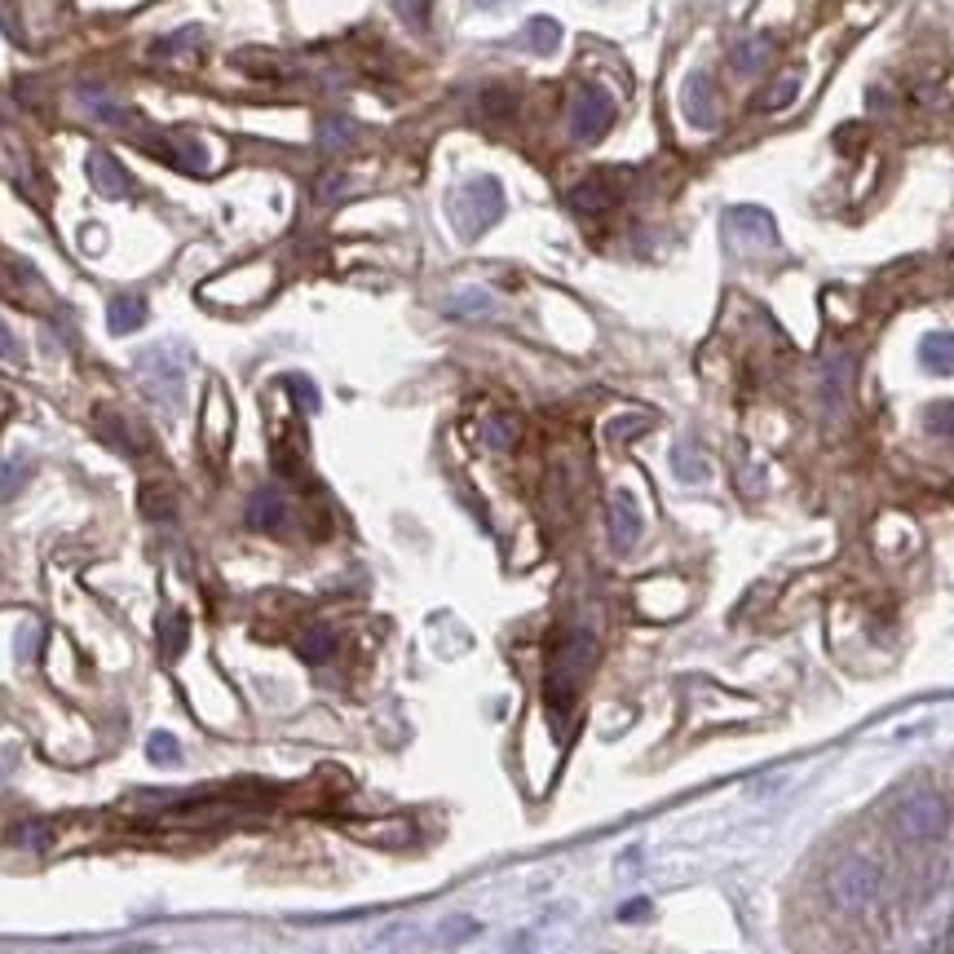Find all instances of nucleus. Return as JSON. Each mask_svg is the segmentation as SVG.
Segmentation results:
<instances>
[{
  "label": "nucleus",
  "mask_w": 954,
  "mask_h": 954,
  "mask_svg": "<svg viewBox=\"0 0 954 954\" xmlns=\"http://www.w3.org/2000/svg\"><path fill=\"white\" fill-rule=\"evenodd\" d=\"M593 667H597V636L571 633L566 640H557L553 663H548V685H544L548 707H553L557 716L575 702V694H579V685L588 680V671H593Z\"/></svg>",
  "instance_id": "f257e3e1"
},
{
  "label": "nucleus",
  "mask_w": 954,
  "mask_h": 954,
  "mask_svg": "<svg viewBox=\"0 0 954 954\" xmlns=\"http://www.w3.org/2000/svg\"><path fill=\"white\" fill-rule=\"evenodd\" d=\"M504 217V186L495 177H469L451 199V222L464 239H478Z\"/></svg>",
  "instance_id": "f03ea898"
},
{
  "label": "nucleus",
  "mask_w": 954,
  "mask_h": 954,
  "mask_svg": "<svg viewBox=\"0 0 954 954\" xmlns=\"http://www.w3.org/2000/svg\"><path fill=\"white\" fill-rule=\"evenodd\" d=\"M827 889H831L835 906H844V911H866V906L880 897V889H884V871H880V862L853 853V858L835 862Z\"/></svg>",
  "instance_id": "7ed1b4c3"
},
{
  "label": "nucleus",
  "mask_w": 954,
  "mask_h": 954,
  "mask_svg": "<svg viewBox=\"0 0 954 954\" xmlns=\"http://www.w3.org/2000/svg\"><path fill=\"white\" fill-rule=\"evenodd\" d=\"M133 367H137V376H142V389L155 398V402H164V407H182V393H186V362L168 349V345H155V349H142L137 358H133Z\"/></svg>",
  "instance_id": "20e7f679"
},
{
  "label": "nucleus",
  "mask_w": 954,
  "mask_h": 954,
  "mask_svg": "<svg viewBox=\"0 0 954 954\" xmlns=\"http://www.w3.org/2000/svg\"><path fill=\"white\" fill-rule=\"evenodd\" d=\"M893 822H897V835H902V840L924 844V840H937V835L946 831L951 809H946V800H942L937 791H915V796H906V800L897 804Z\"/></svg>",
  "instance_id": "39448f33"
},
{
  "label": "nucleus",
  "mask_w": 954,
  "mask_h": 954,
  "mask_svg": "<svg viewBox=\"0 0 954 954\" xmlns=\"http://www.w3.org/2000/svg\"><path fill=\"white\" fill-rule=\"evenodd\" d=\"M615 124V102L602 89H579L571 102V133L575 142H602Z\"/></svg>",
  "instance_id": "423d86ee"
},
{
  "label": "nucleus",
  "mask_w": 954,
  "mask_h": 954,
  "mask_svg": "<svg viewBox=\"0 0 954 954\" xmlns=\"http://www.w3.org/2000/svg\"><path fill=\"white\" fill-rule=\"evenodd\" d=\"M345 835L371 849H411L416 844V822L411 818H362L345 822Z\"/></svg>",
  "instance_id": "0eeeda50"
},
{
  "label": "nucleus",
  "mask_w": 954,
  "mask_h": 954,
  "mask_svg": "<svg viewBox=\"0 0 954 954\" xmlns=\"http://www.w3.org/2000/svg\"><path fill=\"white\" fill-rule=\"evenodd\" d=\"M606 526H611L615 553H633L636 544H640L645 517H640V504H636L628 491H615V495H611V504H606Z\"/></svg>",
  "instance_id": "6e6552de"
},
{
  "label": "nucleus",
  "mask_w": 954,
  "mask_h": 954,
  "mask_svg": "<svg viewBox=\"0 0 954 954\" xmlns=\"http://www.w3.org/2000/svg\"><path fill=\"white\" fill-rule=\"evenodd\" d=\"M89 182L98 186V195L106 199H129L137 186H133V173L111 155V151H93L89 155Z\"/></svg>",
  "instance_id": "1a4fd4ad"
},
{
  "label": "nucleus",
  "mask_w": 954,
  "mask_h": 954,
  "mask_svg": "<svg viewBox=\"0 0 954 954\" xmlns=\"http://www.w3.org/2000/svg\"><path fill=\"white\" fill-rule=\"evenodd\" d=\"M680 111H685V120L698 124V129H711V124H716V89H711V80H707L702 71H694V75L685 80V89H680Z\"/></svg>",
  "instance_id": "9d476101"
},
{
  "label": "nucleus",
  "mask_w": 954,
  "mask_h": 954,
  "mask_svg": "<svg viewBox=\"0 0 954 954\" xmlns=\"http://www.w3.org/2000/svg\"><path fill=\"white\" fill-rule=\"evenodd\" d=\"M849 389H853V358H849V353H831V358L822 362V402H827L831 416L844 411Z\"/></svg>",
  "instance_id": "9b49d317"
},
{
  "label": "nucleus",
  "mask_w": 954,
  "mask_h": 954,
  "mask_svg": "<svg viewBox=\"0 0 954 954\" xmlns=\"http://www.w3.org/2000/svg\"><path fill=\"white\" fill-rule=\"evenodd\" d=\"M244 522L253 526V531H284V522H288V500L279 495V491H253L248 495V509H244Z\"/></svg>",
  "instance_id": "f8f14e48"
},
{
  "label": "nucleus",
  "mask_w": 954,
  "mask_h": 954,
  "mask_svg": "<svg viewBox=\"0 0 954 954\" xmlns=\"http://www.w3.org/2000/svg\"><path fill=\"white\" fill-rule=\"evenodd\" d=\"M729 230H734L742 244H751V248H769V244H773V217H769L765 208H756V204L734 208V213H729Z\"/></svg>",
  "instance_id": "ddd939ff"
},
{
  "label": "nucleus",
  "mask_w": 954,
  "mask_h": 954,
  "mask_svg": "<svg viewBox=\"0 0 954 954\" xmlns=\"http://www.w3.org/2000/svg\"><path fill=\"white\" fill-rule=\"evenodd\" d=\"M571 204H575L579 213H606L611 204H619V182H615V177H606V173L584 177V182L571 191Z\"/></svg>",
  "instance_id": "4468645a"
},
{
  "label": "nucleus",
  "mask_w": 954,
  "mask_h": 954,
  "mask_svg": "<svg viewBox=\"0 0 954 954\" xmlns=\"http://www.w3.org/2000/svg\"><path fill=\"white\" fill-rule=\"evenodd\" d=\"M671 473L680 478V482H689V486H698V482H707L711 478V460H707V451L698 447V442H676L671 447Z\"/></svg>",
  "instance_id": "2eb2a0df"
},
{
  "label": "nucleus",
  "mask_w": 954,
  "mask_h": 954,
  "mask_svg": "<svg viewBox=\"0 0 954 954\" xmlns=\"http://www.w3.org/2000/svg\"><path fill=\"white\" fill-rule=\"evenodd\" d=\"M773 53H778V35L760 31V35H751V40L734 44V71H738V75H756Z\"/></svg>",
  "instance_id": "dca6fc26"
},
{
  "label": "nucleus",
  "mask_w": 954,
  "mask_h": 954,
  "mask_svg": "<svg viewBox=\"0 0 954 954\" xmlns=\"http://www.w3.org/2000/svg\"><path fill=\"white\" fill-rule=\"evenodd\" d=\"M164 155H168L177 168H186V173H204V168H208V151H204V142H199L195 133H168Z\"/></svg>",
  "instance_id": "f3484780"
},
{
  "label": "nucleus",
  "mask_w": 954,
  "mask_h": 954,
  "mask_svg": "<svg viewBox=\"0 0 954 954\" xmlns=\"http://www.w3.org/2000/svg\"><path fill=\"white\" fill-rule=\"evenodd\" d=\"M146 301L142 297H115L111 301V310H106V327L115 331V336H129V331H137V327H146Z\"/></svg>",
  "instance_id": "a211bd4d"
},
{
  "label": "nucleus",
  "mask_w": 954,
  "mask_h": 954,
  "mask_svg": "<svg viewBox=\"0 0 954 954\" xmlns=\"http://www.w3.org/2000/svg\"><path fill=\"white\" fill-rule=\"evenodd\" d=\"M226 438H230V411H226V398H222V389H208V416H204V442L213 447V455H222V447H226Z\"/></svg>",
  "instance_id": "6ab92c4d"
},
{
  "label": "nucleus",
  "mask_w": 954,
  "mask_h": 954,
  "mask_svg": "<svg viewBox=\"0 0 954 954\" xmlns=\"http://www.w3.org/2000/svg\"><path fill=\"white\" fill-rule=\"evenodd\" d=\"M98 433H102L115 451H124V455H137V451L146 447V442L129 429V420H124V416H115V411H98Z\"/></svg>",
  "instance_id": "aec40b11"
},
{
  "label": "nucleus",
  "mask_w": 954,
  "mask_h": 954,
  "mask_svg": "<svg viewBox=\"0 0 954 954\" xmlns=\"http://www.w3.org/2000/svg\"><path fill=\"white\" fill-rule=\"evenodd\" d=\"M522 44L526 49H535V53H557V44H562V22L557 18H531L526 27H522Z\"/></svg>",
  "instance_id": "412c9836"
},
{
  "label": "nucleus",
  "mask_w": 954,
  "mask_h": 954,
  "mask_svg": "<svg viewBox=\"0 0 954 954\" xmlns=\"http://www.w3.org/2000/svg\"><path fill=\"white\" fill-rule=\"evenodd\" d=\"M482 438H486V447H491V451H513V447H517V438H522V424H517V416L500 411V416H486Z\"/></svg>",
  "instance_id": "4be33fe9"
},
{
  "label": "nucleus",
  "mask_w": 954,
  "mask_h": 954,
  "mask_svg": "<svg viewBox=\"0 0 954 954\" xmlns=\"http://www.w3.org/2000/svg\"><path fill=\"white\" fill-rule=\"evenodd\" d=\"M137 509H142L146 522H168L173 517V491L164 482H146L137 491Z\"/></svg>",
  "instance_id": "5701e85b"
},
{
  "label": "nucleus",
  "mask_w": 954,
  "mask_h": 954,
  "mask_svg": "<svg viewBox=\"0 0 954 954\" xmlns=\"http://www.w3.org/2000/svg\"><path fill=\"white\" fill-rule=\"evenodd\" d=\"M186 640H191V619L182 611H168L160 619V649H164V658H177L186 649Z\"/></svg>",
  "instance_id": "b1692460"
},
{
  "label": "nucleus",
  "mask_w": 954,
  "mask_h": 954,
  "mask_svg": "<svg viewBox=\"0 0 954 954\" xmlns=\"http://www.w3.org/2000/svg\"><path fill=\"white\" fill-rule=\"evenodd\" d=\"M297 649H301V658L306 663H327L331 654H336V633L331 628H322V624H315V628H306L301 633V640H297Z\"/></svg>",
  "instance_id": "393cba45"
},
{
  "label": "nucleus",
  "mask_w": 954,
  "mask_h": 954,
  "mask_svg": "<svg viewBox=\"0 0 954 954\" xmlns=\"http://www.w3.org/2000/svg\"><path fill=\"white\" fill-rule=\"evenodd\" d=\"M920 358H924V367H933V371H951L954 367V336L951 331H933V336H924Z\"/></svg>",
  "instance_id": "a878e982"
},
{
  "label": "nucleus",
  "mask_w": 954,
  "mask_h": 954,
  "mask_svg": "<svg viewBox=\"0 0 954 954\" xmlns=\"http://www.w3.org/2000/svg\"><path fill=\"white\" fill-rule=\"evenodd\" d=\"M796 93H800V71H787L782 80H773L765 93H760V111H782V106H791L796 102Z\"/></svg>",
  "instance_id": "bb28decb"
},
{
  "label": "nucleus",
  "mask_w": 954,
  "mask_h": 954,
  "mask_svg": "<svg viewBox=\"0 0 954 954\" xmlns=\"http://www.w3.org/2000/svg\"><path fill=\"white\" fill-rule=\"evenodd\" d=\"M84 106H89V115H98L102 124H115V129H137L142 124V115L133 106H115L106 98H84Z\"/></svg>",
  "instance_id": "cd10ccee"
},
{
  "label": "nucleus",
  "mask_w": 954,
  "mask_h": 954,
  "mask_svg": "<svg viewBox=\"0 0 954 954\" xmlns=\"http://www.w3.org/2000/svg\"><path fill=\"white\" fill-rule=\"evenodd\" d=\"M495 310V301L486 297V293H478V288H469V293H455L451 301H447V315L455 318H482Z\"/></svg>",
  "instance_id": "c85d7f7f"
},
{
  "label": "nucleus",
  "mask_w": 954,
  "mask_h": 954,
  "mask_svg": "<svg viewBox=\"0 0 954 954\" xmlns=\"http://www.w3.org/2000/svg\"><path fill=\"white\" fill-rule=\"evenodd\" d=\"M478 106H482L486 120H509V115L517 111V93H513V89H486Z\"/></svg>",
  "instance_id": "c756f323"
},
{
  "label": "nucleus",
  "mask_w": 954,
  "mask_h": 954,
  "mask_svg": "<svg viewBox=\"0 0 954 954\" xmlns=\"http://www.w3.org/2000/svg\"><path fill=\"white\" fill-rule=\"evenodd\" d=\"M195 44H204V27H182L177 35H168V40L155 44V58H177V53H186Z\"/></svg>",
  "instance_id": "7c9ffc66"
},
{
  "label": "nucleus",
  "mask_w": 954,
  "mask_h": 954,
  "mask_svg": "<svg viewBox=\"0 0 954 954\" xmlns=\"http://www.w3.org/2000/svg\"><path fill=\"white\" fill-rule=\"evenodd\" d=\"M353 124L349 120H322V133H318V142L327 146V151H340V146H353Z\"/></svg>",
  "instance_id": "2f4dec72"
},
{
  "label": "nucleus",
  "mask_w": 954,
  "mask_h": 954,
  "mask_svg": "<svg viewBox=\"0 0 954 954\" xmlns=\"http://www.w3.org/2000/svg\"><path fill=\"white\" fill-rule=\"evenodd\" d=\"M924 424H929V433H937V438H954V402H933V407L924 411Z\"/></svg>",
  "instance_id": "473e14b6"
},
{
  "label": "nucleus",
  "mask_w": 954,
  "mask_h": 954,
  "mask_svg": "<svg viewBox=\"0 0 954 954\" xmlns=\"http://www.w3.org/2000/svg\"><path fill=\"white\" fill-rule=\"evenodd\" d=\"M146 756H151V765H182L177 738H168V734H155V738H151V747H146Z\"/></svg>",
  "instance_id": "72a5a7b5"
},
{
  "label": "nucleus",
  "mask_w": 954,
  "mask_h": 954,
  "mask_svg": "<svg viewBox=\"0 0 954 954\" xmlns=\"http://www.w3.org/2000/svg\"><path fill=\"white\" fill-rule=\"evenodd\" d=\"M393 9H398V18H402V22H411V27H429V9H433V0H393Z\"/></svg>",
  "instance_id": "f704fd0d"
},
{
  "label": "nucleus",
  "mask_w": 954,
  "mask_h": 954,
  "mask_svg": "<svg viewBox=\"0 0 954 954\" xmlns=\"http://www.w3.org/2000/svg\"><path fill=\"white\" fill-rule=\"evenodd\" d=\"M284 389H293V398H297L306 411H318V389L306 376H284Z\"/></svg>",
  "instance_id": "c9c22d12"
},
{
  "label": "nucleus",
  "mask_w": 954,
  "mask_h": 954,
  "mask_svg": "<svg viewBox=\"0 0 954 954\" xmlns=\"http://www.w3.org/2000/svg\"><path fill=\"white\" fill-rule=\"evenodd\" d=\"M473 933H478V924H473V920H447L442 942H464V937H473Z\"/></svg>",
  "instance_id": "e433bc0d"
},
{
  "label": "nucleus",
  "mask_w": 954,
  "mask_h": 954,
  "mask_svg": "<svg viewBox=\"0 0 954 954\" xmlns=\"http://www.w3.org/2000/svg\"><path fill=\"white\" fill-rule=\"evenodd\" d=\"M619 920H624V924H633V920H649V902H645V897L624 902V906H619Z\"/></svg>",
  "instance_id": "4c0bfd02"
},
{
  "label": "nucleus",
  "mask_w": 954,
  "mask_h": 954,
  "mask_svg": "<svg viewBox=\"0 0 954 954\" xmlns=\"http://www.w3.org/2000/svg\"><path fill=\"white\" fill-rule=\"evenodd\" d=\"M18 840H22V844H35V849H40V844L49 840V827H44V822H27V827L18 831Z\"/></svg>",
  "instance_id": "58836bf2"
},
{
  "label": "nucleus",
  "mask_w": 954,
  "mask_h": 954,
  "mask_svg": "<svg viewBox=\"0 0 954 954\" xmlns=\"http://www.w3.org/2000/svg\"><path fill=\"white\" fill-rule=\"evenodd\" d=\"M0 358H4V362H18V340H13V331H9L4 318H0Z\"/></svg>",
  "instance_id": "ea45409f"
},
{
  "label": "nucleus",
  "mask_w": 954,
  "mask_h": 954,
  "mask_svg": "<svg viewBox=\"0 0 954 954\" xmlns=\"http://www.w3.org/2000/svg\"><path fill=\"white\" fill-rule=\"evenodd\" d=\"M645 424H649V416H633V420H619L611 433H615V438H628V433H640Z\"/></svg>",
  "instance_id": "a19ab883"
},
{
  "label": "nucleus",
  "mask_w": 954,
  "mask_h": 954,
  "mask_svg": "<svg viewBox=\"0 0 954 954\" xmlns=\"http://www.w3.org/2000/svg\"><path fill=\"white\" fill-rule=\"evenodd\" d=\"M340 186H345V177H340V173H331L327 182H318V199H331V195H336Z\"/></svg>",
  "instance_id": "79ce46f5"
},
{
  "label": "nucleus",
  "mask_w": 954,
  "mask_h": 954,
  "mask_svg": "<svg viewBox=\"0 0 954 954\" xmlns=\"http://www.w3.org/2000/svg\"><path fill=\"white\" fill-rule=\"evenodd\" d=\"M473 4H482V9H495V4H504V0H473Z\"/></svg>",
  "instance_id": "37998d69"
}]
</instances>
